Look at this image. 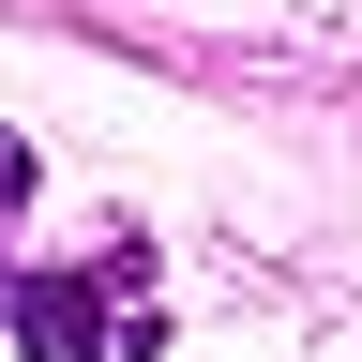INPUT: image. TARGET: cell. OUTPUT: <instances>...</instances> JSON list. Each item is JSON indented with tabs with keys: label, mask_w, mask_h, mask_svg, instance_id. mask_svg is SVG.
I'll return each instance as SVG.
<instances>
[{
	"label": "cell",
	"mask_w": 362,
	"mask_h": 362,
	"mask_svg": "<svg viewBox=\"0 0 362 362\" xmlns=\"http://www.w3.org/2000/svg\"><path fill=\"white\" fill-rule=\"evenodd\" d=\"M151 287V257L106 242V257H76V272H16V347L30 362H106V317Z\"/></svg>",
	"instance_id": "6da1fadb"
}]
</instances>
